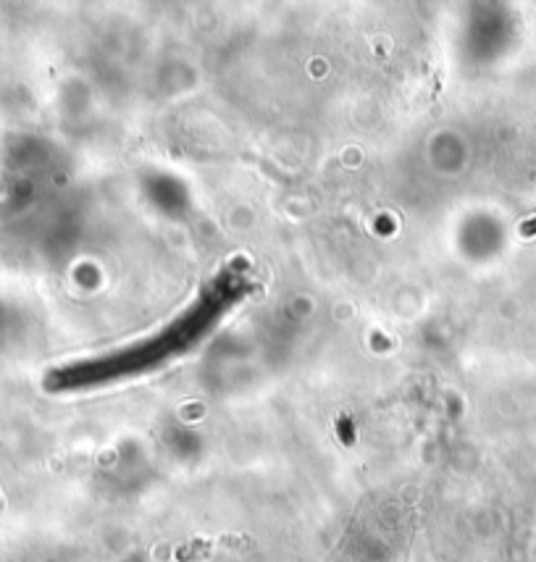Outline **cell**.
I'll return each instance as SVG.
<instances>
[{"instance_id":"cell-1","label":"cell","mask_w":536,"mask_h":562,"mask_svg":"<svg viewBox=\"0 0 536 562\" xmlns=\"http://www.w3.org/2000/svg\"><path fill=\"white\" fill-rule=\"evenodd\" d=\"M221 541V539H219ZM219 541L213 539H195L190 541V544H184V547H179L177 552V560L179 562H195V560H203V557H208L213 552V547L219 544Z\"/></svg>"}]
</instances>
